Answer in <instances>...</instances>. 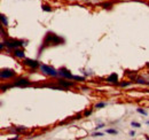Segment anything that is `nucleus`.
I'll return each instance as SVG.
<instances>
[{"instance_id": "nucleus-6", "label": "nucleus", "mask_w": 149, "mask_h": 140, "mask_svg": "<svg viewBox=\"0 0 149 140\" xmlns=\"http://www.w3.org/2000/svg\"><path fill=\"white\" fill-rule=\"evenodd\" d=\"M30 84H31V82L28 78H19L16 82L13 83V86H28Z\"/></svg>"}, {"instance_id": "nucleus-21", "label": "nucleus", "mask_w": 149, "mask_h": 140, "mask_svg": "<svg viewBox=\"0 0 149 140\" xmlns=\"http://www.w3.org/2000/svg\"><path fill=\"white\" fill-rule=\"evenodd\" d=\"M92 136H93V137H102L103 133H101V132H94Z\"/></svg>"}, {"instance_id": "nucleus-22", "label": "nucleus", "mask_w": 149, "mask_h": 140, "mask_svg": "<svg viewBox=\"0 0 149 140\" xmlns=\"http://www.w3.org/2000/svg\"><path fill=\"white\" fill-rule=\"evenodd\" d=\"M130 136L131 137H134V136H135V132H134V131H130Z\"/></svg>"}, {"instance_id": "nucleus-8", "label": "nucleus", "mask_w": 149, "mask_h": 140, "mask_svg": "<svg viewBox=\"0 0 149 140\" xmlns=\"http://www.w3.org/2000/svg\"><path fill=\"white\" fill-rule=\"evenodd\" d=\"M58 85H61V88H70V86H74V83L70 82V80H64V79H58L57 80Z\"/></svg>"}, {"instance_id": "nucleus-24", "label": "nucleus", "mask_w": 149, "mask_h": 140, "mask_svg": "<svg viewBox=\"0 0 149 140\" xmlns=\"http://www.w3.org/2000/svg\"><path fill=\"white\" fill-rule=\"evenodd\" d=\"M147 124H148V125H149V121H148V122H147Z\"/></svg>"}, {"instance_id": "nucleus-15", "label": "nucleus", "mask_w": 149, "mask_h": 140, "mask_svg": "<svg viewBox=\"0 0 149 140\" xmlns=\"http://www.w3.org/2000/svg\"><path fill=\"white\" fill-rule=\"evenodd\" d=\"M136 111H138L139 114H141V115H145V116H147V111H146L145 109H142V108H138V109H136Z\"/></svg>"}, {"instance_id": "nucleus-14", "label": "nucleus", "mask_w": 149, "mask_h": 140, "mask_svg": "<svg viewBox=\"0 0 149 140\" xmlns=\"http://www.w3.org/2000/svg\"><path fill=\"white\" fill-rule=\"evenodd\" d=\"M106 102H99V104H96V105L94 106V108H96V109H100V108H103V107H106Z\"/></svg>"}, {"instance_id": "nucleus-11", "label": "nucleus", "mask_w": 149, "mask_h": 140, "mask_svg": "<svg viewBox=\"0 0 149 140\" xmlns=\"http://www.w3.org/2000/svg\"><path fill=\"white\" fill-rule=\"evenodd\" d=\"M72 79H74V80H77V82H84V80H85V77H83V76H78V75H74Z\"/></svg>"}, {"instance_id": "nucleus-13", "label": "nucleus", "mask_w": 149, "mask_h": 140, "mask_svg": "<svg viewBox=\"0 0 149 140\" xmlns=\"http://www.w3.org/2000/svg\"><path fill=\"white\" fill-rule=\"evenodd\" d=\"M41 9L45 10V12H52V7H49L48 5H42L41 6Z\"/></svg>"}, {"instance_id": "nucleus-10", "label": "nucleus", "mask_w": 149, "mask_h": 140, "mask_svg": "<svg viewBox=\"0 0 149 140\" xmlns=\"http://www.w3.org/2000/svg\"><path fill=\"white\" fill-rule=\"evenodd\" d=\"M14 55L19 59H25V53L23 50H19V48H15L14 50Z\"/></svg>"}, {"instance_id": "nucleus-20", "label": "nucleus", "mask_w": 149, "mask_h": 140, "mask_svg": "<svg viewBox=\"0 0 149 140\" xmlns=\"http://www.w3.org/2000/svg\"><path fill=\"white\" fill-rule=\"evenodd\" d=\"M131 125H132L133 127H140V126H141L140 123H138V122H132L131 123Z\"/></svg>"}, {"instance_id": "nucleus-12", "label": "nucleus", "mask_w": 149, "mask_h": 140, "mask_svg": "<svg viewBox=\"0 0 149 140\" xmlns=\"http://www.w3.org/2000/svg\"><path fill=\"white\" fill-rule=\"evenodd\" d=\"M0 18H1V23H2V25H8V20H7V18H6L3 14H1Z\"/></svg>"}, {"instance_id": "nucleus-25", "label": "nucleus", "mask_w": 149, "mask_h": 140, "mask_svg": "<svg viewBox=\"0 0 149 140\" xmlns=\"http://www.w3.org/2000/svg\"><path fill=\"white\" fill-rule=\"evenodd\" d=\"M147 84H148V85H149V82H147Z\"/></svg>"}, {"instance_id": "nucleus-5", "label": "nucleus", "mask_w": 149, "mask_h": 140, "mask_svg": "<svg viewBox=\"0 0 149 140\" xmlns=\"http://www.w3.org/2000/svg\"><path fill=\"white\" fill-rule=\"evenodd\" d=\"M23 63L25 66H28L29 68H31V69H37V68L40 67V64H39V62L37 60H32V59H24Z\"/></svg>"}, {"instance_id": "nucleus-3", "label": "nucleus", "mask_w": 149, "mask_h": 140, "mask_svg": "<svg viewBox=\"0 0 149 140\" xmlns=\"http://www.w3.org/2000/svg\"><path fill=\"white\" fill-rule=\"evenodd\" d=\"M40 70L45 74V75H47V76H52V77H56L57 75H58V70H56L55 68H53V67H51V66H48V64H40Z\"/></svg>"}, {"instance_id": "nucleus-4", "label": "nucleus", "mask_w": 149, "mask_h": 140, "mask_svg": "<svg viewBox=\"0 0 149 140\" xmlns=\"http://www.w3.org/2000/svg\"><path fill=\"white\" fill-rule=\"evenodd\" d=\"M15 71L12 69H2L0 71V77L1 79H10L15 76Z\"/></svg>"}, {"instance_id": "nucleus-2", "label": "nucleus", "mask_w": 149, "mask_h": 140, "mask_svg": "<svg viewBox=\"0 0 149 140\" xmlns=\"http://www.w3.org/2000/svg\"><path fill=\"white\" fill-rule=\"evenodd\" d=\"M3 44H5V46H6V47L12 48V50L19 48V47H21V46L25 45V44H24V41H22V40H17V39H6V40L3 41Z\"/></svg>"}, {"instance_id": "nucleus-18", "label": "nucleus", "mask_w": 149, "mask_h": 140, "mask_svg": "<svg viewBox=\"0 0 149 140\" xmlns=\"http://www.w3.org/2000/svg\"><path fill=\"white\" fill-rule=\"evenodd\" d=\"M131 83L130 82H123V83H120V86L122 88H127V86H130Z\"/></svg>"}, {"instance_id": "nucleus-1", "label": "nucleus", "mask_w": 149, "mask_h": 140, "mask_svg": "<svg viewBox=\"0 0 149 140\" xmlns=\"http://www.w3.org/2000/svg\"><path fill=\"white\" fill-rule=\"evenodd\" d=\"M61 43H63V39L53 32H48L44 39V46H52V45L56 46L60 45Z\"/></svg>"}, {"instance_id": "nucleus-17", "label": "nucleus", "mask_w": 149, "mask_h": 140, "mask_svg": "<svg viewBox=\"0 0 149 140\" xmlns=\"http://www.w3.org/2000/svg\"><path fill=\"white\" fill-rule=\"evenodd\" d=\"M107 133H110V134H117V130H113V129H108V130H107Z\"/></svg>"}, {"instance_id": "nucleus-19", "label": "nucleus", "mask_w": 149, "mask_h": 140, "mask_svg": "<svg viewBox=\"0 0 149 140\" xmlns=\"http://www.w3.org/2000/svg\"><path fill=\"white\" fill-rule=\"evenodd\" d=\"M136 83H139V84H147V82L145 79H142V78H138L136 79Z\"/></svg>"}, {"instance_id": "nucleus-23", "label": "nucleus", "mask_w": 149, "mask_h": 140, "mask_svg": "<svg viewBox=\"0 0 149 140\" xmlns=\"http://www.w3.org/2000/svg\"><path fill=\"white\" fill-rule=\"evenodd\" d=\"M147 67H148V68H149V62H148V63H147Z\"/></svg>"}, {"instance_id": "nucleus-9", "label": "nucleus", "mask_w": 149, "mask_h": 140, "mask_svg": "<svg viewBox=\"0 0 149 140\" xmlns=\"http://www.w3.org/2000/svg\"><path fill=\"white\" fill-rule=\"evenodd\" d=\"M107 82L108 83H111V84H117L118 83V76L116 74H111L110 76H108Z\"/></svg>"}, {"instance_id": "nucleus-7", "label": "nucleus", "mask_w": 149, "mask_h": 140, "mask_svg": "<svg viewBox=\"0 0 149 140\" xmlns=\"http://www.w3.org/2000/svg\"><path fill=\"white\" fill-rule=\"evenodd\" d=\"M58 75H61L62 77L68 78V79H72V77H74V75L68 69H65V68H60L58 69Z\"/></svg>"}, {"instance_id": "nucleus-16", "label": "nucleus", "mask_w": 149, "mask_h": 140, "mask_svg": "<svg viewBox=\"0 0 149 140\" xmlns=\"http://www.w3.org/2000/svg\"><path fill=\"white\" fill-rule=\"evenodd\" d=\"M92 114V110H85L84 113H83V115H84V117H88L90 115Z\"/></svg>"}]
</instances>
